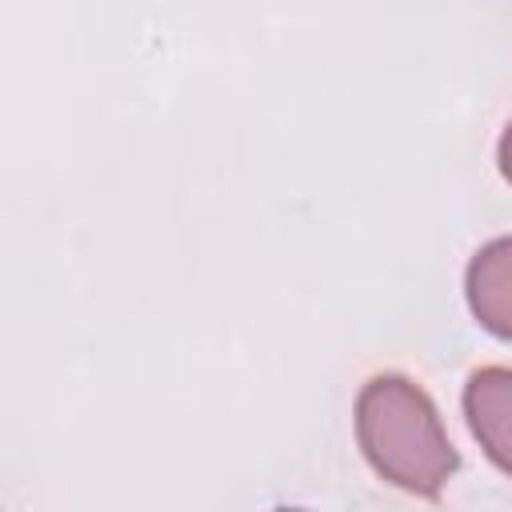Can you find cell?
Wrapping results in <instances>:
<instances>
[{
    "instance_id": "1",
    "label": "cell",
    "mask_w": 512,
    "mask_h": 512,
    "mask_svg": "<svg viewBox=\"0 0 512 512\" xmlns=\"http://www.w3.org/2000/svg\"><path fill=\"white\" fill-rule=\"evenodd\" d=\"M356 440L372 472L412 496H440L460 468L428 392L396 372L372 376L356 396Z\"/></svg>"
},
{
    "instance_id": "2",
    "label": "cell",
    "mask_w": 512,
    "mask_h": 512,
    "mask_svg": "<svg viewBox=\"0 0 512 512\" xmlns=\"http://www.w3.org/2000/svg\"><path fill=\"white\" fill-rule=\"evenodd\" d=\"M464 416L484 456L512 476V368H476L464 384Z\"/></svg>"
},
{
    "instance_id": "3",
    "label": "cell",
    "mask_w": 512,
    "mask_h": 512,
    "mask_svg": "<svg viewBox=\"0 0 512 512\" xmlns=\"http://www.w3.org/2000/svg\"><path fill=\"white\" fill-rule=\"evenodd\" d=\"M464 296L476 324L512 344V236L488 240L468 260Z\"/></svg>"
},
{
    "instance_id": "4",
    "label": "cell",
    "mask_w": 512,
    "mask_h": 512,
    "mask_svg": "<svg viewBox=\"0 0 512 512\" xmlns=\"http://www.w3.org/2000/svg\"><path fill=\"white\" fill-rule=\"evenodd\" d=\"M496 164H500V176L512 184V120H508V128L500 132V144H496Z\"/></svg>"
}]
</instances>
